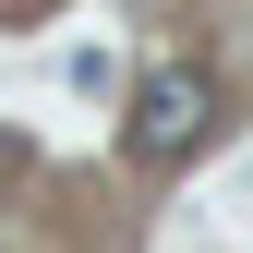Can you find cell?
I'll return each mask as SVG.
<instances>
[{"label": "cell", "instance_id": "6da1fadb", "mask_svg": "<svg viewBox=\"0 0 253 253\" xmlns=\"http://www.w3.org/2000/svg\"><path fill=\"white\" fill-rule=\"evenodd\" d=\"M205 133H217V84L193 73V60H169V73H145V84H133V121H121V145H133L145 169H181Z\"/></svg>", "mask_w": 253, "mask_h": 253}]
</instances>
